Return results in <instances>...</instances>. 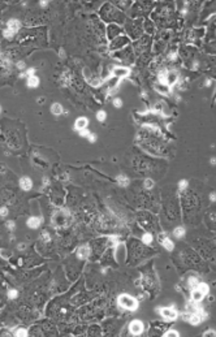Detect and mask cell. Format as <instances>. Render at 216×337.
Returning a JSON list of instances; mask_svg holds the SVG:
<instances>
[{
    "mask_svg": "<svg viewBox=\"0 0 216 337\" xmlns=\"http://www.w3.org/2000/svg\"><path fill=\"white\" fill-rule=\"evenodd\" d=\"M102 17L106 21H109V22H112V21H118V22H122V20H124L122 13L118 12V10H116L112 5H109V4L104 5L102 8Z\"/></svg>",
    "mask_w": 216,
    "mask_h": 337,
    "instance_id": "1",
    "label": "cell"
},
{
    "mask_svg": "<svg viewBox=\"0 0 216 337\" xmlns=\"http://www.w3.org/2000/svg\"><path fill=\"white\" fill-rule=\"evenodd\" d=\"M117 302L122 309H125V310L134 311V310L138 309V301H137L135 298H133V297L129 296V294H121L117 298Z\"/></svg>",
    "mask_w": 216,
    "mask_h": 337,
    "instance_id": "2",
    "label": "cell"
},
{
    "mask_svg": "<svg viewBox=\"0 0 216 337\" xmlns=\"http://www.w3.org/2000/svg\"><path fill=\"white\" fill-rule=\"evenodd\" d=\"M149 253V250L146 249V247H143V245H141L139 243V241H132V245H130V256L132 259L138 260L139 258H145Z\"/></svg>",
    "mask_w": 216,
    "mask_h": 337,
    "instance_id": "3",
    "label": "cell"
},
{
    "mask_svg": "<svg viewBox=\"0 0 216 337\" xmlns=\"http://www.w3.org/2000/svg\"><path fill=\"white\" fill-rule=\"evenodd\" d=\"M138 220H139V224L142 227H145L146 229H152L155 228V219L154 216L149 212H141L138 214Z\"/></svg>",
    "mask_w": 216,
    "mask_h": 337,
    "instance_id": "4",
    "label": "cell"
},
{
    "mask_svg": "<svg viewBox=\"0 0 216 337\" xmlns=\"http://www.w3.org/2000/svg\"><path fill=\"white\" fill-rule=\"evenodd\" d=\"M20 29V22L18 20H9L7 24V29L4 30V37L5 38H13V35L18 31Z\"/></svg>",
    "mask_w": 216,
    "mask_h": 337,
    "instance_id": "5",
    "label": "cell"
},
{
    "mask_svg": "<svg viewBox=\"0 0 216 337\" xmlns=\"http://www.w3.org/2000/svg\"><path fill=\"white\" fill-rule=\"evenodd\" d=\"M125 256H126V247H125L124 243H117L116 249H115V259H116L118 263L125 260Z\"/></svg>",
    "mask_w": 216,
    "mask_h": 337,
    "instance_id": "6",
    "label": "cell"
},
{
    "mask_svg": "<svg viewBox=\"0 0 216 337\" xmlns=\"http://www.w3.org/2000/svg\"><path fill=\"white\" fill-rule=\"evenodd\" d=\"M143 329H145V325H143L141 320H133L130 325H129V331L134 336H139L143 332Z\"/></svg>",
    "mask_w": 216,
    "mask_h": 337,
    "instance_id": "7",
    "label": "cell"
},
{
    "mask_svg": "<svg viewBox=\"0 0 216 337\" xmlns=\"http://www.w3.org/2000/svg\"><path fill=\"white\" fill-rule=\"evenodd\" d=\"M159 242L160 245L164 247V249H167L168 251H172V250L175 249V243L172 242V239L168 237L165 233H160L159 234Z\"/></svg>",
    "mask_w": 216,
    "mask_h": 337,
    "instance_id": "8",
    "label": "cell"
},
{
    "mask_svg": "<svg viewBox=\"0 0 216 337\" xmlns=\"http://www.w3.org/2000/svg\"><path fill=\"white\" fill-rule=\"evenodd\" d=\"M160 315L163 316L164 319H167V320H175L176 318H177V311H176L173 307H163V309H160Z\"/></svg>",
    "mask_w": 216,
    "mask_h": 337,
    "instance_id": "9",
    "label": "cell"
},
{
    "mask_svg": "<svg viewBox=\"0 0 216 337\" xmlns=\"http://www.w3.org/2000/svg\"><path fill=\"white\" fill-rule=\"evenodd\" d=\"M128 31L129 34L132 35L133 38H138L139 35L142 34V27H141V22L139 21H135V22H132L128 26Z\"/></svg>",
    "mask_w": 216,
    "mask_h": 337,
    "instance_id": "10",
    "label": "cell"
},
{
    "mask_svg": "<svg viewBox=\"0 0 216 337\" xmlns=\"http://www.w3.org/2000/svg\"><path fill=\"white\" fill-rule=\"evenodd\" d=\"M67 217H68V212L67 211H59L53 215V224L56 227H63L67 221Z\"/></svg>",
    "mask_w": 216,
    "mask_h": 337,
    "instance_id": "11",
    "label": "cell"
},
{
    "mask_svg": "<svg viewBox=\"0 0 216 337\" xmlns=\"http://www.w3.org/2000/svg\"><path fill=\"white\" fill-rule=\"evenodd\" d=\"M129 43V39L126 37H120L118 35L117 38L112 39V43H111V50H118L121 47H124V46H126Z\"/></svg>",
    "mask_w": 216,
    "mask_h": 337,
    "instance_id": "12",
    "label": "cell"
},
{
    "mask_svg": "<svg viewBox=\"0 0 216 337\" xmlns=\"http://www.w3.org/2000/svg\"><path fill=\"white\" fill-rule=\"evenodd\" d=\"M178 81V73L176 70L167 72V77H165V85L167 86H173Z\"/></svg>",
    "mask_w": 216,
    "mask_h": 337,
    "instance_id": "13",
    "label": "cell"
},
{
    "mask_svg": "<svg viewBox=\"0 0 216 337\" xmlns=\"http://www.w3.org/2000/svg\"><path fill=\"white\" fill-rule=\"evenodd\" d=\"M129 68L125 67H115L112 69V74L115 76V78H121V77H126L129 74Z\"/></svg>",
    "mask_w": 216,
    "mask_h": 337,
    "instance_id": "14",
    "label": "cell"
},
{
    "mask_svg": "<svg viewBox=\"0 0 216 337\" xmlns=\"http://www.w3.org/2000/svg\"><path fill=\"white\" fill-rule=\"evenodd\" d=\"M107 33H108V37H109L111 39H115V38H117L118 35H120L121 29L118 27L117 25H109V26H108Z\"/></svg>",
    "mask_w": 216,
    "mask_h": 337,
    "instance_id": "15",
    "label": "cell"
},
{
    "mask_svg": "<svg viewBox=\"0 0 216 337\" xmlns=\"http://www.w3.org/2000/svg\"><path fill=\"white\" fill-rule=\"evenodd\" d=\"M90 253H91V250H90L89 245H84V246H81L80 249L77 250V255H78V258H81V259H86V258H89Z\"/></svg>",
    "mask_w": 216,
    "mask_h": 337,
    "instance_id": "16",
    "label": "cell"
},
{
    "mask_svg": "<svg viewBox=\"0 0 216 337\" xmlns=\"http://www.w3.org/2000/svg\"><path fill=\"white\" fill-rule=\"evenodd\" d=\"M87 124H89V121L86 117H78V119L75 120L74 128L80 132V130H84V129H87Z\"/></svg>",
    "mask_w": 216,
    "mask_h": 337,
    "instance_id": "17",
    "label": "cell"
},
{
    "mask_svg": "<svg viewBox=\"0 0 216 337\" xmlns=\"http://www.w3.org/2000/svg\"><path fill=\"white\" fill-rule=\"evenodd\" d=\"M20 186L22 190H30L31 188H33V181H31V178H29L27 176H25V177H22L20 180Z\"/></svg>",
    "mask_w": 216,
    "mask_h": 337,
    "instance_id": "18",
    "label": "cell"
},
{
    "mask_svg": "<svg viewBox=\"0 0 216 337\" xmlns=\"http://www.w3.org/2000/svg\"><path fill=\"white\" fill-rule=\"evenodd\" d=\"M41 223H42V217H35V216L30 217V219H29V220L26 221L27 227L31 228V229H37L39 225H41Z\"/></svg>",
    "mask_w": 216,
    "mask_h": 337,
    "instance_id": "19",
    "label": "cell"
},
{
    "mask_svg": "<svg viewBox=\"0 0 216 337\" xmlns=\"http://www.w3.org/2000/svg\"><path fill=\"white\" fill-rule=\"evenodd\" d=\"M155 90L161 95H167V94H169V86L164 85V84H158V85H155Z\"/></svg>",
    "mask_w": 216,
    "mask_h": 337,
    "instance_id": "20",
    "label": "cell"
},
{
    "mask_svg": "<svg viewBox=\"0 0 216 337\" xmlns=\"http://www.w3.org/2000/svg\"><path fill=\"white\" fill-rule=\"evenodd\" d=\"M60 84L63 85V86H68V85H70L72 84V76L69 73H64V74H61V77H60Z\"/></svg>",
    "mask_w": 216,
    "mask_h": 337,
    "instance_id": "21",
    "label": "cell"
},
{
    "mask_svg": "<svg viewBox=\"0 0 216 337\" xmlns=\"http://www.w3.org/2000/svg\"><path fill=\"white\" fill-rule=\"evenodd\" d=\"M27 86H29V87H33V89L38 87V86H39V78L37 76L29 77L27 78Z\"/></svg>",
    "mask_w": 216,
    "mask_h": 337,
    "instance_id": "22",
    "label": "cell"
},
{
    "mask_svg": "<svg viewBox=\"0 0 216 337\" xmlns=\"http://www.w3.org/2000/svg\"><path fill=\"white\" fill-rule=\"evenodd\" d=\"M117 184L120 185L121 188H125V186H128V185H129V178H128V176H125V174L117 176Z\"/></svg>",
    "mask_w": 216,
    "mask_h": 337,
    "instance_id": "23",
    "label": "cell"
},
{
    "mask_svg": "<svg viewBox=\"0 0 216 337\" xmlns=\"http://www.w3.org/2000/svg\"><path fill=\"white\" fill-rule=\"evenodd\" d=\"M63 111H64L63 106L59 104V103H55V104H52V107H51V112L53 115H56V116H59V115L63 113Z\"/></svg>",
    "mask_w": 216,
    "mask_h": 337,
    "instance_id": "24",
    "label": "cell"
},
{
    "mask_svg": "<svg viewBox=\"0 0 216 337\" xmlns=\"http://www.w3.org/2000/svg\"><path fill=\"white\" fill-rule=\"evenodd\" d=\"M188 284L192 289H195L198 285H199V280H198V277H195V276H190L189 280H188Z\"/></svg>",
    "mask_w": 216,
    "mask_h": 337,
    "instance_id": "25",
    "label": "cell"
},
{
    "mask_svg": "<svg viewBox=\"0 0 216 337\" xmlns=\"http://www.w3.org/2000/svg\"><path fill=\"white\" fill-rule=\"evenodd\" d=\"M173 236L176 238H181L185 236V229H183L182 227H178V228H175L173 231Z\"/></svg>",
    "mask_w": 216,
    "mask_h": 337,
    "instance_id": "26",
    "label": "cell"
},
{
    "mask_svg": "<svg viewBox=\"0 0 216 337\" xmlns=\"http://www.w3.org/2000/svg\"><path fill=\"white\" fill-rule=\"evenodd\" d=\"M142 242L145 243V245H150V243L152 242V234H151L150 232H146L142 237Z\"/></svg>",
    "mask_w": 216,
    "mask_h": 337,
    "instance_id": "27",
    "label": "cell"
},
{
    "mask_svg": "<svg viewBox=\"0 0 216 337\" xmlns=\"http://www.w3.org/2000/svg\"><path fill=\"white\" fill-rule=\"evenodd\" d=\"M154 185H155V182L151 180V178H146L145 182H143V186H145L146 190H151L154 188Z\"/></svg>",
    "mask_w": 216,
    "mask_h": 337,
    "instance_id": "28",
    "label": "cell"
},
{
    "mask_svg": "<svg viewBox=\"0 0 216 337\" xmlns=\"http://www.w3.org/2000/svg\"><path fill=\"white\" fill-rule=\"evenodd\" d=\"M106 117H107V113L104 112V111H99V112L96 113V119H98V121H100V123L106 121Z\"/></svg>",
    "mask_w": 216,
    "mask_h": 337,
    "instance_id": "29",
    "label": "cell"
},
{
    "mask_svg": "<svg viewBox=\"0 0 216 337\" xmlns=\"http://www.w3.org/2000/svg\"><path fill=\"white\" fill-rule=\"evenodd\" d=\"M13 335L14 336H27V331L26 329H24V328H18V329H16V331L13 332Z\"/></svg>",
    "mask_w": 216,
    "mask_h": 337,
    "instance_id": "30",
    "label": "cell"
},
{
    "mask_svg": "<svg viewBox=\"0 0 216 337\" xmlns=\"http://www.w3.org/2000/svg\"><path fill=\"white\" fill-rule=\"evenodd\" d=\"M41 239H42V242H50V241H51V237H50L48 232H42Z\"/></svg>",
    "mask_w": 216,
    "mask_h": 337,
    "instance_id": "31",
    "label": "cell"
},
{
    "mask_svg": "<svg viewBox=\"0 0 216 337\" xmlns=\"http://www.w3.org/2000/svg\"><path fill=\"white\" fill-rule=\"evenodd\" d=\"M164 336H167V337H177L180 335H178L177 331H175V329H169V331H167L164 333Z\"/></svg>",
    "mask_w": 216,
    "mask_h": 337,
    "instance_id": "32",
    "label": "cell"
},
{
    "mask_svg": "<svg viewBox=\"0 0 216 337\" xmlns=\"http://www.w3.org/2000/svg\"><path fill=\"white\" fill-rule=\"evenodd\" d=\"M17 296H18V292H17L16 289H12V290H9V293H8V297L10 299H14V298H17Z\"/></svg>",
    "mask_w": 216,
    "mask_h": 337,
    "instance_id": "33",
    "label": "cell"
},
{
    "mask_svg": "<svg viewBox=\"0 0 216 337\" xmlns=\"http://www.w3.org/2000/svg\"><path fill=\"white\" fill-rule=\"evenodd\" d=\"M113 106L116 107V108H121V107H122V100L120 98H115L113 99Z\"/></svg>",
    "mask_w": 216,
    "mask_h": 337,
    "instance_id": "34",
    "label": "cell"
},
{
    "mask_svg": "<svg viewBox=\"0 0 216 337\" xmlns=\"http://www.w3.org/2000/svg\"><path fill=\"white\" fill-rule=\"evenodd\" d=\"M92 333H95V335H100V329L96 327V325H95V327H91L89 329V335H92Z\"/></svg>",
    "mask_w": 216,
    "mask_h": 337,
    "instance_id": "35",
    "label": "cell"
},
{
    "mask_svg": "<svg viewBox=\"0 0 216 337\" xmlns=\"http://www.w3.org/2000/svg\"><path fill=\"white\" fill-rule=\"evenodd\" d=\"M7 228H8L10 232H13L14 228H16V224H14V221H7Z\"/></svg>",
    "mask_w": 216,
    "mask_h": 337,
    "instance_id": "36",
    "label": "cell"
},
{
    "mask_svg": "<svg viewBox=\"0 0 216 337\" xmlns=\"http://www.w3.org/2000/svg\"><path fill=\"white\" fill-rule=\"evenodd\" d=\"M13 333L10 332V331H8V329H1V331H0V336H12Z\"/></svg>",
    "mask_w": 216,
    "mask_h": 337,
    "instance_id": "37",
    "label": "cell"
},
{
    "mask_svg": "<svg viewBox=\"0 0 216 337\" xmlns=\"http://www.w3.org/2000/svg\"><path fill=\"white\" fill-rule=\"evenodd\" d=\"M8 215V208L7 207H1L0 208V216H7Z\"/></svg>",
    "mask_w": 216,
    "mask_h": 337,
    "instance_id": "38",
    "label": "cell"
},
{
    "mask_svg": "<svg viewBox=\"0 0 216 337\" xmlns=\"http://www.w3.org/2000/svg\"><path fill=\"white\" fill-rule=\"evenodd\" d=\"M203 336H216L215 329H210V331H206L203 333Z\"/></svg>",
    "mask_w": 216,
    "mask_h": 337,
    "instance_id": "39",
    "label": "cell"
},
{
    "mask_svg": "<svg viewBox=\"0 0 216 337\" xmlns=\"http://www.w3.org/2000/svg\"><path fill=\"white\" fill-rule=\"evenodd\" d=\"M87 138H89V141H90V142H95V141H96V134L90 133V134L87 135Z\"/></svg>",
    "mask_w": 216,
    "mask_h": 337,
    "instance_id": "40",
    "label": "cell"
},
{
    "mask_svg": "<svg viewBox=\"0 0 216 337\" xmlns=\"http://www.w3.org/2000/svg\"><path fill=\"white\" fill-rule=\"evenodd\" d=\"M80 134L82 135V137H87V135L90 134V132L87 130V129H84V130H80Z\"/></svg>",
    "mask_w": 216,
    "mask_h": 337,
    "instance_id": "41",
    "label": "cell"
},
{
    "mask_svg": "<svg viewBox=\"0 0 216 337\" xmlns=\"http://www.w3.org/2000/svg\"><path fill=\"white\" fill-rule=\"evenodd\" d=\"M17 68H18V69H24V68H25V63L24 61H18V63H17Z\"/></svg>",
    "mask_w": 216,
    "mask_h": 337,
    "instance_id": "42",
    "label": "cell"
},
{
    "mask_svg": "<svg viewBox=\"0 0 216 337\" xmlns=\"http://www.w3.org/2000/svg\"><path fill=\"white\" fill-rule=\"evenodd\" d=\"M25 247H26V246H25V243H20V245H18V250H24Z\"/></svg>",
    "mask_w": 216,
    "mask_h": 337,
    "instance_id": "43",
    "label": "cell"
},
{
    "mask_svg": "<svg viewBox=\"0 0 216 337\" xmlns=\"http://www.w3.org/2000/svg\"><path fill=\"white\" fill-rule=\"evenodd\" d=\"M211 199L215 200V193H212V194H211Z\"/></svg>",
    "mask_w": 216,
    "mask_h": 337,
    "instance_id": "44",
    "label": "cell"
},
{
    "mask_svg": "<svg viewBox=\"0 0 216 337\" xmlns=\"http://www.w3.org/2000/svg\"><path fill=\"white\" fill-rule=\"evenodd\" d=\"M0 113H1V106H0Z\"/></svg>",
    "mask_w": 216,
    "mask_h": 337,
    "instance_id": "45",
    "label": "cell"
}]
</instances>
